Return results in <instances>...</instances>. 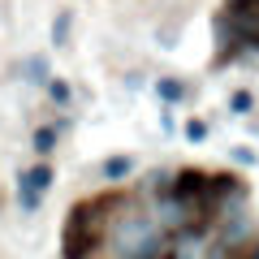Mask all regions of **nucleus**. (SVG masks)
<instances>
[{
	"label": "nucleus",
	"instance_id": "nucleus-1",
	"mask_svg": "<svg viewBox=\"0 0 259 259\" xmlns=\"http://www.w3.org/2000/svg\"><path fill=\"white\" fill-rule=\"evenodd\" d=\"M104 250L108 259H160L164 229L151 221V212L134 207V199H121L117 216L108 221V233H104Z\"/></svg>",
	"mask_w": 259,
	"mask_h": 259
},
{
	"label": "nucleus",
	"instance_id": "nucleus-2",
	"mask_svg": "<svg viewBox=\"0 0 259 259\" xmlns=\"http://www.w3.org/2000/svg\"><path fill=\"white\" fill-rule=\"evenodd\" d=\"M117 207H121V194L82 199L69 207L61 229V259H95V250H104V233H108V221L117 216Z\"/></svg>",
	"mask_w": 259,
	"mask_h": 259
},
{
	"label": "nucleus",
	"instance_id": "nucleus-3",
	"mask_svg": "<svg viewBox=\"0 0 259 259\" xmlns=\"http://www.w3.org/2000/svg\"><path fill=\"white\" fill-rule=\"evenodd\" d=\"M216 30H221V61L233 52V44L259 48V0H225Z\"/></svg>",
	"mask_w": 259,
	"mask_h": 259
},
{
	"label": "nucleus",
	"instance_id": "nucleus-4",
	"mask_svg": "<svg viewBox=\"0 0 259 259\" xmlns=\"http://www.w3.org/2000/svg\"><path fill=\"white\" fill-rule=\"evenodd\" d=\"M216 242L207 233V225H194V229H177V233H164V250L160 259H212Z\"/></svg>",
	"mask_w": 259,
	"mask_h": 259
},
{
	"label": "nucleus",
	"instance_id": "nucleus-5",
	"mask_svg": "<svg viewBox=\"0 0 259 259\" xmlns=\"http://www.w3.org/2000/svg\"><path fill=\"white\" fill-rule=\"evenodd\" d=\"M52 182H56V173H52L48 160H39L35 168H26V173L18 177V203H22V212H35V207L44 203V194L52 190Z\"/></svg>",
	"mask_w": 259,
	"mask_h": 259
},
{
	"label": "nucleus",
	"instance_id": "nucleus-6",
	"mask_svg": "<svg viewBox=\"0 0 259 259\" xmlns=\"http://www.w3.org/2000/svg\"><path fill=\"white\" fill-rule=\"evenodd\" d=\"M130 173H134V160H130V156H108V160L100 164V177H104V182H125Z\"/></svg>",
	"mask_w": 259,
	"mask_h": 259
},
{
	"label": "nucleus",
	"instance_id": "nucleus-7",
	"mask_svg": "<svg viewBox=\"0 0 259 259\" xmlns=\"http://www.w3.org/2000/svg\"><path fill=\"white\" fill-rule=\"evenodd\" d=\"M156 95H160L164 104H182V100H186V82H182V78H160V82H156Z\"/></svg>",
	"mask_w": 259,
	"mask_h": 259
},
{
	"label": "nucleus",
	"instance_id": "nucleus-8",
	"mask_svg": "<svg viewBox=\"0 0 259 259\" xmlns=\"http://www.w3.org/2000/svg\"><path fill=\"white\" fill-rule=\"evenodd\" d=\"M69 22H74V13H69V9L56 13V22H52V44H56V48L69 44Z\"/></svg>",
	"mask_w": 259,
	"mask_h": 259
},
{
	"label": "nucleus",
	"instance_id": "nucleus-9",
	"mask_svg": "<svg viewBox=\"0 0 259 259\" xmlns=\"http://www.w3.org/2000/svg\"><path fill=\"white\" fill-rule=\"evenodd\" d=\"M56 134H61L56 125H39V130H35V139H30V143H35V151H39V156H48V151L56 147Z\"/></svg>",
	"mask_w": 259,
	"mask_h": 259
},
{
	"label": "nucleus",
	"instance_id": "nucleus-10",
	"mask_svg": "<svg viewBox=\"0 0 259 259\" xmlns=\"http://www.w3.org/2000/svg\"><path fill=\"white\" fill-rule=\"evenodd\" d=\"M22 74H26V82H52V78H48V61H44V56H30V61L22 65Z\"/></svg>",
	"mask_w": 259,
	"mask_h": 259
},
{
	"label": "nucleus",
	"instance_id": "nucleus-11",
	"mask_svg": "<svg viewBox=\"0 0 259 259\" xmlns=\"http://www.w3.org/2000/svg\"><path fill=\"white\" fill-rule=\"evenodd\" d=\"M250 108H255V95H250V91H233L229 95V112L242 117V112H250Z\"/></svg>",
	"mask_w": 259,
	"mask_h": 259
},
{
	"label": "nucleus",
	"instance_id": "nucleus-12",
	"mask_svg": "<svg viewBox=\"0 0 259 259\" xmlns=\"http://www.w3.org/2000/svg\"><path fill=\"white\" fill-rule=\"evenodd\" d=\"M186 139H190V143H203L207 139V121H186Z\"/></svg>",
	"mask_w": 259,
	"mask_h": 259
},
{
	"label": "nucleus",
	"instance_id": "nucleus-13",
	"mask_svg": "<svg viewBox=\"0 0 259 259\" xmlns=\"http://www.w3.org/2000/svg\"><path fill=\"white\" fill-rule=\"evenodd\" d=\"M48 91H52L56 104H69V87H65V82H48Z\"/></svg>",
	"mask_w": 259,
	"mask_h": 259
},
{
	"label": "nucleus",
	"instance_id": "nucleus-14",
	"mask_svg": "<svg viewBox=\"0 0 259 259\" xmlns=\"http://www.w3.org/2000/svg\"><path fill=\"white\" fill-rule=\"evenodd\" d=\"M233 160H238V164H255V151H250V147H233Z\"/></svg>",
	"mask_w": 259,
	"mask_h": 259
},
{
	"label": "nucleus",
	"instance_id": "nucleus-15",
	"mask_svg": "<svg viewBox=\"0 0 259 259\" xmlns=\"http://www.w3.org/2000/svg\"><path fill=\"white\" fill-rule=\"evenodd\" d=\"M246 259H259V242H255V246H250V255Z\"/></svg>",
	"mask_w": 259,
	"mask_h": 259
}]
</instances>
